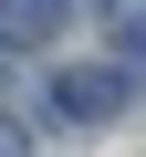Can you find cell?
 Here are the masks:
<instances>
[{"mask_svg":"<svg viewBox=\"0 0 146 157\" xmlns=\"http://www.w3.org/2000/svg\"><path fill=\"white\" fill-rule=\"evenodd\" d=\"M63 32V0H0V42H11V52H42Z\"/></svg>","mask_w":146,"mask_h":157,"instance_id":"2","label":"cell"},{"mask_svg":"<svg viewBox=\"0 0 146 157\" xmlns=\"http://www.w3.org/2000/svg\"><path fill=\"white\" fill-rule=\"evenodd\" d=\"M52 115H63V126L125 115V73H115V63H63V73H52Z\"/></svg>","mask_w":146,"mask_h":157,"instance_id":"1","label":"cell"},{"mask_svg":"<svg viewBox=\"0 0 146 157\" xmlns=\"http://www.w3.org/2000/svg\"><path fill=\"white\" fill-rule=\"evenodd\" d=\"M115 73H146V11L115 21Z\"/></svg>","mask_w":146,"mask_h":157,"instance_id":"3","label":"cell"},{"mask_svg":"<svg viewBox=\"0 0 146 157\" xmlns=\"http://www.w3.org/2000/svg\"><path fill=\"white\" fill-rule=\"evenodd\" d=\"M0 157H31V136H21V126H11V115H0Z\"/></svg>","mask_w":146,"mask_h":157,"instance_id":"4","label":"cell"}]
</instances>
